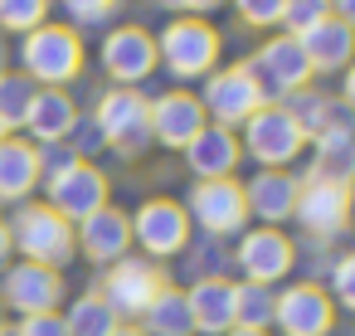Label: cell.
<instances>
[{"instance_id":"6da1fadb","label":"cell","mask_w":355,"mask_h":336,"mask_svg":"<svg viewBox=\"0 0 355 336\" xmlns=\"http://www.w3.org/2000/svg\"><path fill=\"white\" fill-rule=\"evenodd\" d=\"M88 49L83 35L69 25H40L20 40V74L35 88H69L73 78H83Z\"/></svg>"},{"instance_id":"7a4b0ae2","label":"cell","mask_w":355,"mask_h":336,"mask_svg":"<svg viewBox=\"0 0 355 336\" xmlns=\"http://www.w3.org/2000/svg\"><path fill=\"white\" fill-rule=\"evenodd\" d=\"M219 54H224V40H219V30H214L209 20H200V15H175V20L161 25L156 64H161L171 78H180V83L205 78V74L219 69Z\"/></svg>"},{"instance_id":"3957f363","label":"cell","mask_w":355,"mask_h":336,"mask_svg":"<svg viewBox=\"0 0 355 336\" xmlns=\"http://www.w3.org/2000/svg\"><path fill=\"white\" fill-rule=\"evenodd\" d=\"M10 224V244H15V253L25 258V263H44V268H64V263H73V224L64 219V215H54L44 200H25L20 210H15V219H6Z\"/></svg>"},{"instance_id":"277c9868","label":"cell","mask_w":355,"mask_h":336,"mask_svg":"<svg viewBox=\"0 0 355 336\" xmlns=\"http://www.w3.org/2000/svg\"><path fill=\"white\" fill-rule=\"evenodd\" d=\"M93 127L103 132V146L117 156H141L151 146V98L141 88H107L98 98Z\"/></svg>"},{"instance_id":"5b68a950","label":"cell","mask_w":355,"mask_h":336,"mask_svg":"<svg viewBox=\"0 0 355 336\" xmlns=\"http://www.w3.org/2000/svg\"><path fill=\"white\" fill-rule=\"evenodd\" d=\"M195 98H200V108H205V122L229 127V132H239V127L268 103L263 88H258V78L248 74V64H229V69L205 74V88H200Z\"/></svg>"},{"instance_id":"8992f818","label":"cell","mask_w":355,"mask_h":336,"mask_svg":"<svg viewBox=\"0 0 355 336\" xmlns=\"http://www.w3.org/2000/svg\"><path fill=\"white\" fill-rule=\"evenodd\" d=\"M239 151H243V156H253L263 171H287V166L306 151V137H302V132H297V122L282 112V103H263V108L243 122Z\"/></svg>"},{"instance_id":"52a82bcc","label":"cell","mask_w":355,"mask_h":336,"mask_svg":"<svg viewBox=\"0 0 355 336\" xmlns=\"http://www.w3.org/2000/svg\"><path fill=\"white\" fill-rule=\"evenodd\" d=\"M292 219L306 229V239L331 244L345 234L350 224V185L345 180H321V176H302L297 180V205Z\"/></svg>"},{"instance_id":"ba28073f","label":"cell","mask_w":355,"mask_h":336,"mask_svg":"<svg viewBox=\"0 0 355 336\" xmlns=\"http://www.w3.org/2000/svg\"><path fill=\"white\" fill-rule=\"evenodd\" d=\"M161 287H166V273H161L151 258L127 253V258L107 263V273H103V283H98V297L112 307L117 321H137V317L151 307V297H156Z\"/></svg>"},{"instance_id":"9c48e42d","label":"cell","mask_w":355,"mask_h":336,"mask_svg":"<svg viewBox=\"0 0 355 336\" xmlns=\"http://www.w3.org/2000/svg\"><path fill=\"white\" fill-rule=\"evenodd\" d=\"M185 215L190 224H200L209 239H234L248 229V205H243V185L234 176L224 180H195L185 195Z\"/></svg>"},{"instance_id":"30bf717a","label":"cell","mask_w":355,"mask_h":336,"mask_svg":"<svg viewBox=\"0 0 355 336\" xmlns=\"http://www.w3.org/2000/svg\"><path fill=\"white\" fill-rule=\"evenodd\" d=\"M132 219V244L141 249V258H151V263H161V258H175V253H185L190 249V215H185V205L180 200H146L137 215H127Z\"/></svg>"},{"instance_id":"8fae6325","label":"cell","mask_w":355,"mask_h":336,"mask_svg":"<svg viewBox=\"0 0 355 336\" xmlns=\"http://www.w3.org/2000/svg\"><path fill=\"white\" fill-rule=\"evenodd\" d=\"M103 74L112 78V88H141L161 64H156V35L141 25H117L107 30L103 49H98Z\"/></svg>"},{"instance_id":"7c38bea8","label":"cell","mask_w":355,"mask_h":336,"mask_svg":"<svg viewBox=\"0 0 355 336\" xmlns=\"http://www.w3.org/2000/svg\"><path fill=\"white\" fill-rule=\"evenodd\" d=\"M248 74L258 78V88H263L268 103H282L287 93H297V88L311 83V64H306V54H302V44H297L292 35L263 40L258 54L248 59Z\"/></svg>"},{"instance_id":"4fadbf2b","label":"cell","mask_w":355,"mask_h":336,"mask_svg":"<svg viewBox=\"0 0 355 336\" xmlns=\"http://www.w3.org/2000/svg\"><path fill=\"white\" fill-rule=\"evenodd\" d=\"M234 263L243 273V283H263V287H277L292 268H297V244L282 234V229H268V224H253L239 234V249H234Z\"/></svg>"},{"instance_id":"5bb4252c","label":"cell","mask_w":355,"mask_h":336,"mask_svg":"<svg viewBox=\"0 0 355 336\" xmlns=\"http://www.w3.org/2000/svg\"><path fill=\"white\" fill-rule=\"evenodd\" d=\"M107 195H112V185H107V176L93 161H73L69 171L44 180V205L54 215H64L69 224H83L88 215H98L107 205Z\"/></svg>"},{"instance_id":"9a60e30c","label":"cell","mask_w":355,"mask_h":336,"mask_svg":"<svg viewBox=\"0 0 355 336\" xmlns=\"http://www.w3.org/2000/svg\"><path fill=\"white\" fill-rule=\"evenodd\" d=\"M69 297L64 287V273L59 268H44V263H10L6 278H0V302L20 317H40V312H59Z\"/></svg>"},{"instance_id":"2e32d148","label":"cell","mask_w":355,"mask_h":336,"mask_svg":"<svg viewBox=\"0 0 355 336\" xmlns=\"http://www.w3.org/2000/svg\"><path fill=\"white\" fill-rule=\"evenodd\" d=\"M272 326L282 336H331L336 326V302L326 297L321 283H292L277 292V312Z\"/></svg>"},{"instance_id":"e0dca14e","label":"cell","mask_w":355,"mask_h":336,"mask_svg":"<svg viewBox=\"0 0 355 336\" xmlns=\"http://www.w3.org/2000/svg\"><path fill=\"white\" fill-rule=\"evenodd\" d=\"M200 127H205V108H200L195 93L171 88V93L151 98V142H161L171 151H185L200 137Z\"/></svg>"},{"instance_id":"ac0fdd59","label":"cell","mask_w":355,"mask_h":336,"mask_svg":"<svg viewBox=\"0 0 355 336\" xmlns=\"http://www.w3.org/2000/svg\"><path fill=\"white\" fill-rule=\"evenodd\" d=\"M73 249L88 258V263H117L127 258L132 249V219L117 210V205H103L98 215H88L83 224H73Z\"/></svg>"},{"instance_id":"d6986e66","label":"cell","mask_w":355,"mask_h":336,"mask_svg":"<svg viewBox=\"0 0 355 336\" xmlns=\"http://www.w3.org/2000/svg\"><path fill=\"white\" fill-rule=\"evenodd\" d=\"M239 185H243L248 219H258L268 229H282L292 219V205H297V176L292 171H258L253 180H239Z\"/></svg>"},{"instance_id":"ffe728a7","label":"cell","mask_w":355,"mask_h":336,"mask_svg":"<svg viewBox=\"0 0 355 336\" xmlns=\"http://www.w3.org/2000/svg\"><path fill=\"white\" fill-rule=\"evenodd\" d=\"M302 54H306V64H311V78H321V74H345L350 69V54H355V25L350 20H321L316 30H306L302 40Z\"/></svg>"},{"instance_id":"44dd1931","label":"cell","mask_w":355,"mask_h":336,"mask_svg":"<svg viewBox=\"0 0 355 336\" xmlns=\"http://www.w3.org/2000/svg\"><path fill=\"white\" fill-rule=\"evenodd\" d=\"M180 156H185V166L195 171V180H224V176L239 171V156H243V151H239V132L205 122L200 137H195Z\"/></svg>"},{"instance_id":"7402d4cb","label":"cell","mask_w":355,"mask_h":336,"mask_svg":"<svg viewBox=\"0 0 355 336\" xmlns=\"http://www.w3.org/2000/svg\"><path fill=\"white\" fill-rule=\"evenodd\" d=\"M185 302H190L195 336H224L234 326V283L229 278H195Z\"/></svg>"},{"instance_id":"603a6c76","label":"cell","mask_w":355,"mask_h":336,"mask_svg":"<svg viewBox=\"0 0 355 336\" xmlns=\"http://www.w3.org/2000/svg\"><path fill=\"white\" fill-rule=\"evenodd\" d=\"M282 112L297 122V132L311 142V137H321L326 127H336V122H350V108L336 98V93H321L316 83H306V88H297V93H287L282 98Z\"/></svg>"},{"instance_id":"cb8c5ba5","label":"cell","mask_w":355,"mask_h":336,"mask_svg":"<svg viewBox=\"0 0 355 336\" xmlns=\"http://www.w3.org/2000/svg\"><path fill=\"white\" fill-rule=\"evenodd\" d=\"M73 122H78V103L69 98V88H40L35 93V108H30V117H25V142H35V146H44V142H69V132H73Z\"/></svg>"},{"instance_id":"d4e9b609","label":"cell","mask_w":355,"mask_h":336,"mask_svg":"<svg viewBox=\"0 0 355 336\" xmlns=\"http://www.w3.org/2000/svg\"><path fill=\"white\" fill-rule=\"evenodd\" d=\"M35 190H40L35 142L6 137V142H0V205H25Z\"/></svg>"},{"instance_id":"484cf974","label":"cell","mask_w":355,"mask_h":336,"mask_svg":"<svg viewBox=\"0 0 355 336\" xmlns=\"http://www.w3.org/2000/svg\"><path fill=\"white\" fill-rule=\"evenodd\" d=\"M311 142H316V156H311V171L306 176L345 180L350 185V171H355V132H350V122H336V127H326Z\"/></svg>"},{"instance_id":"4316f807","label":"cell","mask_w":355,"mask_h":336,"mask_svg":"<svg viewBox=\"0 0 355 336\" xmlns=\"http://www.w3.org/2000/svg\"><path fill=\"white\" fill-rule=\"evenodd\" d=\"M137 326L146 331V336H195V326H190V302H185V292L180 287H161L156 297H151V307L137 317Z\"/></svg>"},{"instance_id":"83f0119b","label":"cell","mask_w":355,"mask_h":336,"mask_svg":"<svg viewBox=\"0 0 355 336\" xmlns=\"http://www.w3.org/2000/svg\"><path fill=\"white\" fill-rule=\"evenodd\" d=\"M272 312H277V287H263V283H234V326L268 331V326H272Z\"/></svg>"},{"instance_id":"f1b7e54d","label":"cell","mask_w":355,"mask_h":336,"mask_svg":"<svg viewBox=\"0 0 355 336\" xmlns=\"http://www.w3.org/2000/svg\"><path fill=\"white\" fill-rule=\"evenodd\" d=\"M64 326H69V336H112L117 331V317H112V307L98 292H83V297L69 302Z\"/></svg>"},{"instance_id":"f546056e","label":"cell","mask_w":355,"mask_h":336,"mask_svg":"<svg viewBox=\"0 0 355 336\" xmlns=\"http://www.w3.org/2000/svg\"><path fill=\"white\" fill-rule=\"evenodd\" d=\"M35 83L25 78V74H0V127H6L10 137L15 132H25V117H30V108H35Z\"/></svg>"},{"instance_id":"4dcf8cb0","label":"cell","mask_w":355,"mask_h":336,"mask_svg":"<svg viewBox=\"0 0 355 336\" xmlns=\"http://www.w3.org/2000/svg\"><path fill=\"white\" fill-rule=\"evenodd\" d=\"M54 0H0V30L6 35H30L40 25H49Z\"/></svg>"},{"instance_id":"1f68e13d","label":"cell","mask_w":355,"mask_h":336,"mask_svg":"<svg viewBox=\"0 0 355 336\" xmlns=\"http://www.w3.org/2000/svg\"><path fill=\"white\" fill-rule=\"evenodd\" d=\"M321 20H331V0H282V35L302 40L306 30H316Z\"/></svg>"},{"instance_id":"d6a6232c","label":"cell","mask_w":355,"mask_h":336,"mask_svg":"<svg viewBox=\"0 0 355 336\" xmlns=\"http://www.w3.org/2000/svg\"><path fill=\"white\" fill-rule=\"evenodd\" d=\"M59 6L69 15V30H78V25H107L122 10V0H59Z\"/></svg>"},{"instance_id":"836d02e7","label":"cell","mask_w":355,"mask_h":336,"mask_svg":"<svg viewBox=\"0 0 355 336\" xmlns=\"http://www.w3.org/2000/svg\"><path fill=\"white\" fill-rule=\"evenodd\" d=\"M229 6L248 30H277L282 20V0H229Z\"/></svg>"},{"instance_id":"e575fe53","label":"cell","mask_w":355,"mask_h":336,"mask_svg":"<svg viewBox=\"0 0 355 336\" xmlns=\"http://www.w3.org/2000/svg\"><path fill=\"white\" fill-rule=\"evenodd\" d=\"M336 307H355V253H336L331 258V292Z\"/></svg>"},{"instance_id":"d590c367","label":"cell","mask_w":355,"mask_h":336,"mask_svg":"<svg viewBox=\"0 0 355 336\" xmlns=\"http://www.w3.org/2000/svg\"><path fill=\"white\" fill-rule=\"evenodd\" d=\"M69 146H73V156H78V161H88L93 151H103V132L93 127V117H78V122H73Z\"/></svg>"},{"instance_id":"8d00e7d4","label":"cell","mask_w":355,"mask_h":336,"mask_svg":"<svg viewBox=\"0 0 355 336\" xmlns=\"http://www.w3.org/2000/svg\"><path fill=\"white\" fill-rule=\"evenodd\" d=\"M20 336H69L64 312H40V317H20Z\"/></svg>"},{"instance_id":"74e56055","label":"cell","mask_w":355,"mask_h":336,"mask_svg":"<svg viewBox=\"0 0 355 336\" xmlns=\"http://www.w3.org/2000/svg\"><path fill=\"white\" fill-rule=\"evenodd\" d=\"M156 6H166V10H175V15H209V10H219V6H229V0H156Z\"/></svg>"},{"instance_id":"f35d334b","label":"cell","mask_w":355,"mask_h":336,"mask_svg":"<svg viewBox=\"0 0 355 336\" xmlns=\"http://www.w3.org/2000/svg\"><path fill=\"white\" fill-rule=\"evenodd\" d=\"M10 253H15V244H10V224L0 219V273L10 268Z\"/></svg>"},{"instance_id":"ab89813d","label":"cell","mask_w":355,"mask_h":336,"mask_svg":"<svg viewBox=\"0 0 355 336\" xmlns=\"http://www.w3.org/2000/svg\"><path fill=\"white\" fill-rule=\"evenodd\" d=\"M331 15L336 20H355V0H331Z\"/></svg>"},{"instance_id":"60d3db41","label":"cell","mask_w":355,"mask_h":336,"mask_svg":"<svg viewBox=\"0 0 355 336\" xmlns=\"http://www.w3.org/2000/svg\"><path fill=\"white\" fill-rule=\"evenodd\" d=\"M112 336H146V331H141L137 321H117V331H112Z\"/></svg>"},{"instance_id":"b9f144b4","label":"cell","mask_w":355,"mask_h":336,"mask_svg":"<svg viewBox=\"0 0 355 336\" xmlns=\"http://www.w3.org/2000/svg\"><path fill=\"white\" fill-rule=\"evenodd\" d=\"M224 336H268V331H248V326H229Z\"/></svg>"},{"instance_id":"7bdbcfd3","label":"cell","mask_w":355,"mask_h":336,"mask_svg":"<svg viewBox=\"0 0 355 336\" xmlns=\"http://www.w3.org/2000/svg\"><path fill=\"white\" fill-rule=\"evenodd\" d=\"M0 336H20V326H0Z\"/></svg>"},{"instance_id":"ee69618b","label":"cell","mask_w":355,"mask_h":336,"mask_svg":"<svg viewBox=\"0 0 355 336\" xmlns=\"http://www.w3.org/2000/svg\"><path fill=\"white\" fill-rule=\"evenodd\" d=\"M6 137H10V132H6V127H0V142H6Z\"/></svg>"},{"instance_id":"f6af8a7d","label":"cell","mask_w":355,"mask_h":336,"mask_svg":"<svg viewBox=\"0 0 355 336\" xmlns=\"http://www.w3.org/2000/svg\"><path fill=\"white\" fill-rule=\"evenodd\" d=\"M0 74H6V64H0Z\"/></svg>"}]
</instances>
